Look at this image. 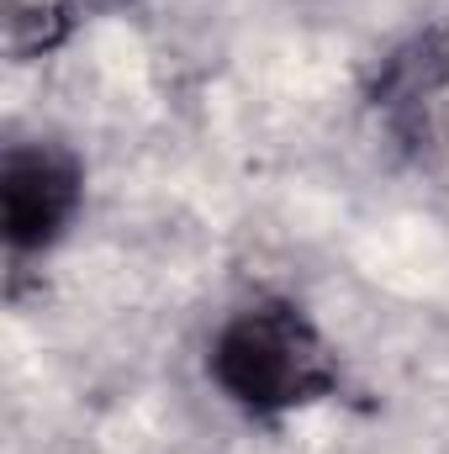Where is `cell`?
Returning a JSON list of instances; mask_svg holds the SVG:
<instances>
[{"label": "cell", "instance_id": "2", "mask_svg": "<svg viewBox=\"0 0 449 454\" xmlns=\"http://www.w3.org/2000/svg\"><path fill=\"white\" fill-rule=\"evenodd\" d=\"M85 201V169L59 143H11L0 159V227L5 248L48 254Z\"/></svg>", "mask_w": 449, "mask_h": 454}, {"label": "cell", "instance_id": "1", "mask_svg": "<svg viewBox=\"0 0 449 454\" xmlns=\"http://www.w3.org/2000/svg\"><path fill=\"white\" fill-rule=\"evenodd\" d=\"M207 375L248 418H291L338 391V359L323 328L280 296L248 301L212 339Z\"/></svg>", "mask_w": 449, "mask_h": 454}, {"label": "cell", "instance_id": "3", "mask_svg": "<svg viewBox=\"0 0 449 454\" xmlns=\"http://www.w3.org/2000/svg\"><path fill=\"white\" fill-rule=\"evenodd\" d=\"M445 80H449V53L439 48V37H418L413 48H402V53L391 59L375 106L386 112V121H391L407 143H423V137H429V106L439 101Z\"/></svg>", "mask_w": 449, "mask_h": 454}]
</instances>
